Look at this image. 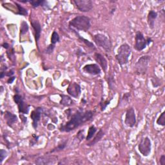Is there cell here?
<instances>
[{"label":"cell","instance_id":"obj_38","mask_svg":"<svg viewBox=\"0 0 165 165\" xmlns=\"http://www.w3.org/2000/svg\"><path fill=\"white\" fill-rule=\"evenodd\" d=\"M2 47H3V48H5V49H8L9 48V44H8V43H3V44H2Z\"/></svg>","mask_w":165,"mask_h":165},{"label":"cell","instance_id":"obj_16","mask_svg":"<svg viewBox=\"0 0 165 165\" xmlns=\"http://www.w3.org/2000/svg\"><path fill=\"white\" fill-rule=\"evenodd\" d=\"M94 58L95 61L99 64L103 71L106 72L108 68V62L105 57L99 53H95Z\"/></svg>","mask_w":165,"mask_h":165},{"label":"cell","instance_id":"obj_21","mask_svg":"<svg viewBox=\"0 0 165 165\" xmlns=\"http://www.w3.org/2000/svg\"><path fill=\"white\" fill-rule=\"evenodd\" d=\"M72 30V31L75 33V34H76V35L77 36V37H78V38H79V40H81L82 42H83L84 43H85V45L87 47H88V48H90V49H93V50H95V46H94V44L92 43V42H91V41H89L88 40H86V39H85V38H83V37H82L76 31H75V30H74V29H71Z\"/></svg>","mask_w":165,"mask_h":165},{"label":"cell","instance_id":"obj_25","mask_svg":"<svg viewBox=\"0 0 165 165\" xmlns=\"http://www.w3.org/2000/svg\"><path fill=\"white\" fill-rule=\"evenodd\" d=\"M107 81L109 88L110 90H114L116 88V81L114 76H112L111 74L109 75L107 78Z\"/></svg>","mask_w":165,"mask_h":165},{"label":"cell","instance_id":"obj_34","mask_svg":"<svg viewBox=\"0 0 165 165\" xmlns=\"http://www.w3.org/2000/svg\"><path fill=\"white\" fill-rule=\"evenodd\" d=\"M84 130H82L79 131V132L78 133L77 135V138L78 139H79V141H82V139H83L85 138V135H84Z\"/></svg>","mask_w":165,"mask_h":165},{"label":"cell","instance_id":"obj_32","mask_svg":"<svg viewBox=\"0 0 165 165\" xmlns=\"http://www.w3.org/2000/svg\"><path fill=\"white\" fill-rule=\"evenodd\" d=\"M6 156H7L6 151H5L3 149H2L1 150H0V163L1 164L2 163L4 159H5V157Z\"/></svg>","mask_w":165,"mask_h":165},{"label":"cell","instance_id":"obj_37","mask_svg":"<svg viewBox=\"0 0 165 165\" xmlns=\"http://www.w3.org/2000/svg\"><path fill=\"white\" fill-rule=\"evenodd\" d=\"M14 74V71L12 70H10L8 73H6V76H9V77H11L12 76V75Z\"/></svg>","mask_w":165,"mask_h":165},{"label":"cell","instance_id":"obj_40","mask_svg":"<svg viewBox=\"0 0 165 165\" xmlns=\"http://www.w3.org/2000/svg\"><path fill=\"white\" fill-rule=\"evenodd\" d=\"M20 117L21 118H23V119H22V121H23L24 123H25V122H27V117H24L23 115H20Z\"/></svg>","mask_w":165,"mask_h":165},{"label":"cell","instance_id":"obj_2","mask_svg":"<svg viewBox=\"0 0 165 165\" xmlns=\"http://www.w3.org/2000/svg\"><path fill=\"white\" fill-rule=\"evenodd\" d=\"M69 27L71 29L87 32L91 27V19L85 16H78L69 22Z\"/></svg>","mask_w":165,"mask_h":165},{"label":"cell","instance_id":"obj_10","mask_svg":"<svg viewBox=\"0 0 165 165\" xmlns=\"http://www.w3.org/2000/svg\"><path fill=\"white\" fill-rule=\"evenodd\" d=\"M14 101L17 104L18 107V110L20 114H27L29 112V105L26 103L23 99L22 98L21 95L19 94H16L14 96Z\"/></svg>","mask_w":165,"mask_h":165},{"label":"cell","instance_id":"obj_14","mask_svg":"<svg viewBox=\"0 0 165 165\" xmlns=\"http://www.w3.org/2000/svg\"><path fill=\"white\" fill-rule=\"evenodd\" d=\"M85 73L93 75V76H97L101 74V69L100 67L97 64H88L86 65L83 68H82Z\"/></svg>","mask_w":165,"mask_h":165},{"label":"cell","instance_id":"obj_19","mask_svg":"<svg viewBox=\"0 0 165 165\" xmlns=\"http://www.w3.org/2000/svg\"><path fill=\"white\" fill-rule=\"evenodd\" d=\"M104 136V132L103 131L102 129H100L97 133L96 134V136L94 137V138L93 139L92 141H91L88 143H87V146H94V145H95L97 142H98L99 141H101V139L103 138V137Z\"/></svg>","mask_w":165,"mask_h":165},{"label":"cell","instance_id":"obj_20","mask_svg":"<svg viewBox=\"0 0 165 165\" xmlns=\"http://www.w3.org/2000/svg\"><path fill=\"white\" fill-rule=\"evenodd\" d=\"M29 3L31 4L33 8H37V7L41 6L44 9H49V6L47 4V2L45 1H43V0H40V1H37V0H31V1H29Z\"/></svg>","mask_w":165,"mask_h":165},{"label":"cell","instance_id":"obj_36","mask_svg":"<svg viewBox=\"0 0 165 165\" xmlns=\"http://www.w3.org/2000/svg\"><path fill=\"white\" fill-rule=\"evenodd\" d=\"M15 80V77H10L8 79V81H7V82H8L9 84H11L13 82V81Z\"/></svg>","mask_w":165,"mask_h":165},{"label":"cell","instance_id":"obj_8","mask_svg":"<svg viewBox=\"0 0 165 165\" xmlns=\"http://www.w3.org/2000/svg\"><path fill=\"white\" fill-rule=\"evenodd\" d=\"M147 45V41L144 35L139 31L137 32L136 36H135L134 49L138 51H142L146 47Z\"/></svg>","mask_w":165,"mask_h":165},{"label":"cell","instance_id":"obj_31","mask_svg":"<svg viewBox=\"0 0 165 165\" xmlns=\"http://www.w3.org/2000/svg\"><path fill=\"white\" fill-rule=\"evenodd\" d=\"M111 99L110 100H105V101H101L99 103L100 106H101V111H104V110L106 109L108 105V104L110 103V101Z\"/></svg>","mask_w":165,"mask_h":165},{"label":"cell","instance_id":"obj_24","mask_svg":"<svg viewBox=\"0 0 165 165\" xmlns=\"http://www.w3.org/2000/svg\"><path fill=\"white\" fill-rule=\"evenodd\" d=\"M96 131H97V129L95 128V127L94 125L90 127L89 129H88V135L87 136L86 140L87 141H90L91 139H92L93 138V137L94 136V135H95Z\"/></svg>","mask_w":165,"mask_h":165},{"label":"cell","instance_id":"obj_15","mask_svg":"<svg viewBox=\"0 0 165 165\" xmlns=\"http://www.w3.org/2000/svg\"><path fill=\"white\" fill-rule=\"evenodd\" d=\"M31 25L34 31L35 34V40L36 43L38 42L39 40L40 39L41 37V26L38 20L36 19H32L31 21Z\"/></svg>","mask_w":165,"mask_h":165},{"label":"cell","instance_id":"obj_33","mask_svg":"<svg viewBox=\"0 0 165 165\" xmlns=\"http://www.w3.org/2000/svg\"><path fill=\"white\" fill-rule=\"evenodd\" d=\"M130 97V93H126L123 95V97L121 100V104L124 103H128L129 101V98Z\"/></svg>","mask_w":165,"mask_h":165},{"label":"cell","instance_id":"obj_9","mask_svg":"<svg viewBox=\"0 0 165 165\" xmlns=\"http://www.w3.org/2000/svg\"><path fill=\"white\" fill-rule=\"evenodd\" d=\"M58 157L56 155H44L36 158L35 163L38 165H50L56 163Z\"/></svg>","mask_w":165,"mask_h":165},{"label":"cell","instance_id":"obj_3","mask_svg":"<svg viewBox=\"0 0 165 165\" xmlns=\"http://www.w3.org/2000/svg\"><path fill=\"white\" fill-rule=\"evenodd\" d=\"M132 53V49L127 43L122 44L117 50L116 59L120 66H123L129 63V59Z\"/></svg>","mask_w":165,"mask_h":165},{"label":"cell","instance_id":"obj_39","mask_svg":"<svg viewBox=\"0 0 165 165\" xmlns=\"http://www.w3.org/2000/svg\"><path fill=\"white\" fill-rule=\"evenodd\" d=\"M146 41H147V44H148V45H149L151 43H152V42H153L151 38H150V37H148V38H147V39H146Z\"/></svg>","mask_w":165,"mask_h":165},{"label":"cell","instance_id":"obj_4","mask_svg":"<svg viewBox=\"0 0 165 165\" xmlns=\"http://www.w3.org/2000/svg\"><path fill=\"white\" fill-rule=\"evenodd\" d=\"M151 57L148 55L141 56L136 62L134 66L135 72L138 75H144L146 73L148 69L149 63L150 61Z\"/></svg>","mask_w":165,"mask_h":165},{"label":"cell","instance_id":"obj_1","mask_svg":"<svg viewBox=\"0 0 165 165\" xmlns=\"http://www.w3.org/2000/svg\"><path fill=\"white\" fill-rule=\"evenodd\" d=\"M94 115V112L92 110L82 111L79 110L76 114H74L71 119L65 125H62L59 128V130L61 132H70L91 120Z\"/></svg>","mask_w":165,"mask_h":165},{"label":"cell","instance_id":"obj_17","mask_svg":"<svg viewBox=\"0 0 165 165\" xmlns=\"http://www.w3.org/2000/svg\"><path fill=\"white\" fill-rule=\"evenodd\" d=\"M4 117L5 119L6 120V124L11 127H12L14 124H15L18 121V117L9 111L5 112Z\"/></svg>","mask_w":165,"mask_h":165},{"label":"cell","instance_id":"obj_23","mask_svg":"<svg viewBox=\"0 0 165 165\" xmlns=\"http://www.w3.org/2000/svg\"><path fill=\"white\" fill-rule=\"evenodd\" d=\"M67 142H68V140H65L63 142H61V143H59L57 147H56L55 148H54L52 150L50 151V153H54V152H59V151H61L63 150L66 147V144H67Z\"/></svg>","mask_w":165,"mask_h":165},{"label":"cell","instance_id":"obj_22","mask_svg":"<svg viewBox=\"0 0 165 165\" xmlns=\"http://www.w3.org/2000/svg\"><path fill=\"white\" fill-rule=\"evenodd\" d=\"M73 101L70 98V97L66 95H61V99L60 101V104H62L64 107H70L73 104Z\"/></svg>","mask_w":165,"mask_h":165},{"label":"cell","instance_id":"obj_13","mask_svg":"<svg viewBox=\"0 0 165 165\" xmlns=\"http://www.w3.org/2000/svg\"><path fill=\"white\" fill-rule=\"evenodd\" d=\"M68 94L74 98H77L81 94V87L76 82H71L66 90Z\"/></svg>","mask_w":165,"mask_h":165},{"label":"cell","instance_id":"obj_28","mask_svg":"<svg viewBox=\"0 0 165 165\" xmlns=\"http://www.w3.org/2000/svg\"><path fill=\"white\" fill-rule=\"evenodd\" d=\"M59 41H60V39H59V34H57V32L54 31L51 36V44H56V43L59 42Z\"/></svg>","mask_w":165,"mask_h":165},{"label":"cell","instance_id":"obj_7","mask_svg":"<svg viewBox=\"0 0 165 165\" xmlns=\"http://www.w3.org/2000/svg\"><path fill=\"white\" fill-rule=\"evenodd\" d=\"M72 2L79 11L82 12H89L93 8V3L91 0H73Z\"/></svg>","mask_w":165,"mask_h":165},{"label":"cell","instance_id":"obj_35","mask_svg":"<svg viewBox=\"0 0 165 165\" xmlns=\"http://www.w3.org/2000/svg\"><path fill=\"white\" fill-rule=\"evenodd\" d=\"M160 164L161 165H165V155H162L160 157Z\"/></svg>","mask_w":165,"mask_h":165},{"label":"cell","instance_id":"obj_18","mask_svg":"<svg viewBox=\"0 0 165 165\" xmlns=\"http://www.w3.org/2000/svg\"><path fill=\"white\" fill-rule=\"evenodd\" d=\"M157 18V13L154 11H150L148 14V24L149 27L153 29L155 26V21Z\"/></svg>","mask_w":165,"mask_h":165},{"label":"cell","instance_id":"obj_11","mask_svg":"<svg viewBox=\"0 0 165 165\" xmlns=\"http://www.w3.org/2000/svg\"><path fill=\"white\" fill-rule=\"evenodd\" d=\"M125 123L126 126L132 128L136 124V116L133 108L131 107L127 110L126 112V116Z\"/></svg>","mask_w":165,"mask_h":165},{"label":"cell","instance_id":"obj_12","mask_svg":"<svg viewBox=\"0 0 165 165\" xmlns=\"http://www.w3.org/2000/svg\"><path fill=\"white\" fill-rule=\"evenodd\" d=\"M43 112V109L41 107H37L32 112L31 118L32 120V126L34 127V129H37Z\"/></svg>","mask_w":165,"mask_h":165},{"label":"cell","instance_id":"obj_27","mask_svg":"<svg viewBox=\"0 0 165 165\" xmlns=\"http://www.w3.org/2000/svg\"><path fill=\"white\" fill-rule=\"evenodd\" d=\"M15 4H16V6L18 7V12L16 14L21 15V16H27V15L28 14L27 10L23 8V6H21L20 5L18 4L17 3H15Z\"/></svg>","mask_w":165,"mask_h":165},{"label":"cell","instance_id":"obj_29","mask_svg":"<svg viewBox=\"0 0 165 165\" xmlns=\"http://www.w3.org/2000/svg\"><path fill=\"white\" fill-rule=\"evenodd\" d=\"M157 124L159 125H161L163 126H165V112H163L160 115L159 118L157 120Z\"/></svg>","mask_w":165,"mask_h":165},{"label":"cell","instance_id":"obj_6","mask_svg":"<svg viewBox=\"0 0 165 165\" xmlns=\"http://www.w3.org/2000/svg\"><path fill=\"white\" fill-rule=\"evenodd\" d=\"M138 149L140 153L145 157L148 156L151 152L152 142L149 138L145 137L142 138L138 146Z\"/></svg>","mask_w":165,"mask_h":165},{"label":"cell","instance_id":"obj_30","mask_svg":"<svg viewBox=\"0 0 165 165\" xmlns=\"http://www.w3.org/2000/svg\"><path fill=\"white\" fill-rule=\"evenodd\" d=\"M55 49V44H50L44 50V52L47 54H51L52 52H54V50Z\"/></svg>","mask_w":165,"mask_h":165},{"label":"cell","instance_id":"obj_26","mask_svg":"<svg viewBox=\"0 0 165 165\" xmlns=\"http://www.w3.org/2000/svg\"><path fill=\"white\" fill-rule=\"evenodd\" d=\"M28 31V25L27 22L22 21L20 27V36L26 34Z\"/></svg>","mask_w":165,"mask_h":165},{"label":"cell","instance_id":"obj_5","mask_svg":"<svg viewBox=\"0 0 165 165\" xmlns=\"http://www.w3.org/2000/svg\"><path fill=\"white\" fill-rule=\"evenodd\" d=\"M93 40L97 46L103 49L106 52H110L112 49V43L108 37L102 34H95Z\"/></svg>","mask_w":165,"mask_h":165}]
</instances>
